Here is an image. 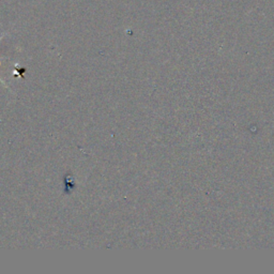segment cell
Returning <instances> with one entry per match:
<instances>
[{
  "label": "cell",
  "instance_id": "cell-1",
  "mask_svg": "<svg viewBox=\"0 0 274 274\" xmlns=\"http://www.w3.org/2000/svg\"><path fill=\"white\" fill-rule=\"evenodd\" d=\"M0 82H2V83H3V84H4V85H5V83H4V82H3V81H2V80H0Z\"/></svg>",
  "mask_w": 274,
  "mask_h": 274
},
{
  "label": "cell",
  "instance_id": "cell-2",
  "mask_svg": "<svg viewBox=\"0 0 274 274\" xmlns=\"http://www.w3.org/2000/svg\"><path fill=\"white\" fill-rule=\"evenodd\" d=\"M0 40H2V38H0Z\"/></svg>",
  "mask_w": 274,
  "mask_h": 274
}]
</instances>
